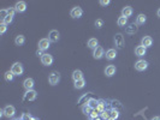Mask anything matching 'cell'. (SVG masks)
Segmentation results:
<instances>
[{
    "mask_svg": "<svg viewBox=\"0 0 160 120\" xmlns=\"http://www.w3.org/2000/svg\"><path fill=\"white\" fill-rule=\"evenodd\" d=\"M114 45L117 46L118 49H123L124 48V45H125V40H124V36L123 34L120 32H117L114 35Z\"/></svg>",
    "mask_w": 160,
    "mask_h": 120,
    "instance_id": "obj_1",
    "label": "cell"
},
{
    "mask_svg": "<svg viewBox=\"0 0 160 120\" xmlns=\"http://www.w3.org/2000/svg\"><path fill=\"white\" fill-rule=\"evenodd\" d=\"M59 82H60V73L57 72V71L51 72L50 76H48V83L51 85H57Z\"/></svg>",
    "mask_w": 160,
    "mask_h": 120,
    "instance_id": "obj_2",
    "label": "cell"
},
{
    "mask_svg": "<svg viewBox=\"0 0 160 120\" xmlns=\"http://www.w3.org/2000/svg\"><path fill=\"white\" fill-rule=\"evenodd\" d=\"M14 76H22L23 72H24V69H23V65L21 63H14L12 66H11V70H10Z\"/></svg>",
    "mask_w": 160,
    "mask_h": 120,
    "instance_id": "obj_3",
    "label": "cell"
},
{
    "mask_svg": "<svg viewBox=\"0 0 160 120\" xmlns=\"http://www.w3.org/2000/svg\"><path fill=\"white\" fill-rule=\"evenodd\" d=\"M14 113H16V109L13 106L8 105L6 106L4 109H2V115H5L6 118H13L14 117Z\"/></svg>",
    "mask_w": 160,
    "mask_h": 120,
    "instance_id": "obj_4",
    "label": "cell"
},
{
    "mask_svg": "<svg viewBox=\"0 0 160 120\" xmlns=\"http://www.w3.org/2000/svg\"><path fill=\"white\" fill-rule=\"evenodd\" d=\"M41 64L45 65V66H51L53 64V57L48 53H45L42 57H41Z\"/></svg>",
    "mask_w": 160,
    "mask_h": 120,
    "instance_id": "obj_5",
    "label": "cell"
},
{
    "mask_svg": "<svg viewBox=\"0 0 160 120\" xmlns=\"http://www.w3.org/2000/svg\"><path fill=\"white\" fill-rule=\"evenodd\" d=\"M135 69H136L137 71H140V72L147 70V69H148V61L142 60V59H141V60H137V61L135 63Z\"/></svg>",
    "mask_w": 160,
    "mask_h": 120,
    "instance_id": "obj_6",
    "label": "cell"
},
{
    "mask_svg": "<svg viewBox=\"0 0 160 120\" xmlns=\"http://www.w3.org/2000/svg\"><path fill=\"white\" fill-rule=\"evenodd\" d=\"M36 97H37V93L35 90H28V91H25L23 100L24 101H35Z\"/></svg>",
    "mask_w": 160,
    "mask_h": 120,
    "instance_id": "obj_7",
    "label": "cell"
},
{
    "mask_svg": "<svg viewBox=\"0 0 160 120\" xmlns=\"http://www.w3.org/2000/svg\"><path fill=\"white\" fill-rule=\"evenodd\" d=\"M59 38H60V34H59V31H58V30L53 29V30H51V31H50V34H48V40H50L51 42L56 43V42H58V41H59Z\"/></svg>",
    "mask_w": 160,
    "mask_h": 120,
    "instance_id": "obj_8",
    "label": "cell"
},
{
    "mask_svg": "<svg viewBox=\"0 0 160 120\" xmlns=\"http://www.w3.org/2000/svg\"><path fill=\"white\" fill-rule=\"evenodd\" d=\"M104 55H105V52H104V48H102L101 46H98V47L93 51V58L96 59V60L101 59Z\"/></svg>",
    "mask_w": 160,
    "mask_h": 120,
    "instance_id": "obj_9",
    "label": "cell"
},
{
    "mask_svg": "<svg viewBox=\"0 0 160 120\" xmlns=\"http://www.w3.org/2000/svg\"><path fill=\"white\" fill-rule=\"evenodd\" d=\"M82 14H83V10L81 8L80 6H75V7L70 11V16H71L72 18H81Z\"/></svg>",
    "mask_w": 160,
    "mask_h": 120,
    "instance_id": "obj_10",
    "label": "cell"
},
{
    "mask_svg": "<svg viewBox=\"0 0 160 120\" xmlns=\"http://www.w3.org/2000/svg\"><path fill=\"white\" fill-rule=\"evenodd\" d=\"M13 7H14L16 12H18V13H23V12H25V10H27V4H25L24 1H17L16 5H14Z\"/></svg>",
    "mask_w": 160,
    "mask_h": 120,
    "instance_id": "obj_11",
    "label": "cell"
},
{
    "mask_svg": "<svg viewBox=\"0 0 160 120\" xmlns=\"http://www.w3.org/2000/svg\"><path fill=\"white\" fill-rule=\"evenodd\" d=\"M50 46H51V41H50L48 38H41V40L39 41V49H41V51L48 49Z\"/></svg>",
    "mask_w": 160,
    "mask_h": 120,
    "instance_id": "obj_12",
    "label": "cell"
},
{
    "mask_svg": "<svg viewBox=\"0 0 160 120\" xmlns=\"http://www.w3.org/2000/svg\"><path fill=\"white\" fill-rule=\"evenodd\" d=\"M34 85H35V82H34V79L33 78H27V79H24V82H23V87H24V89L28 91V90H34Z\"/></svg>",
    "mask_w": 160,
    "mask_h": 120,
    "instance_id": "obj_13",
    "label": "cell"
},
{
    "mask_svg": "<svg viewBox=\"0 0 160 120\" xmlns=\"http://www.w3.org/2000/svg\"><path fill=\"white\" fill-rule=\"evenodd\" d=\"M141 45L145 47V48H149L152 47L153 45V38L151 36H143L142 40H141Z\"/></svg>",
    "mask_w": 160,
    "mask_h": 120,
    "instance_id": "obj_14",
    "label": "cell"
},
{
    "mask_svg": "<svg viewBox=\"0 0 160 120\" xmlns=\"http://www.w3.org/2000/svg\"><path fill=\"white\" fill-rule=\"evenodd\" d=\"M146 53H147V48H145L142 45H140V46H137L136 48H135V55L136 57H143V55H146Z\"/></svg>",
    "mask_w": 160,
    "mask_h": 120,
    "instance_id": "obj_15",
    "label": "cell"
},
{
    "mask_svg": "<svg viewBox=\"0 0 160 120\" xmlns=\"http://www.w3.org/2000/svg\"><path fill=\"white\" fill-rule=\"evenodd\" d=\"M105 75H106L107 77L114 76V75H116V66H114V65H108V66H106V69H105Z\"/></svg>",
    "mask_w": 160,
    "mask_h": 120,
    "instance_id": "obj_16",
    "label": "cell"
},
{
    "mask_svg": "<svg viewBox=\"0 0 160 120\" xmlns=\"http://www.w3.org/2000/svg\"><path fill=\"white\" fill-rule=\"evenodd\" d=\"M133 12H134V10H133L131 6H125V7H123V10H122V16L125 17V18H129V17L133 14Z\"/></svg>",
    "mask_w": 160,
    "mask_h": 120,
    "instance_id": "obj_17",
    "label": "cell"
},
{
    "mask_svg": "<svg viewBox=\"0 0 160 120\" xmlns=\"http://www.w3.org/2000/svg\"><path fill=\"white\" fill-rule=\"evenodd\" d=\"M105 57H106V59H107V60H114V59H116V57H117V51H116V49H113V48H111V49H108V51L106 52Z\"/></svg>",
    "mask_w": 160,
    "mask_h": 120,
    "instance_id": "obj_18",
    "label": "cell"
},
{
    "mask_svg": "<svg viewBox=\"0 0 160 120\" xmlns=\"http://www.w3.org/2000/svg\"><path fill=\"white\" fill-rule=\"evenodd\" d=\"M72 79H74V82H77V81L83 79V72L81 70H75L72 72Z\"/></svg>",
    "mask_w": 160,
    "mask_h": 120,
    "instance_id": "obj_19",
    "label": "cell"
},
{
    "mask_svg": "<svg viewBox=\"0 0 160 120\" xmlns=\"http://www.w3.org/2000/svg\"><path fill=\"white\" fill-rule=\"evenodd\" d=\"M87 46H88L90 49H93V51H94V49H95V48L99 46V41H98L96 38H94V37H93V38H89V40H88V43H87Z\"/></svg>",
    "mask_w": 160,
    "mask_h": 120,
    "instance_id": "obj_20",
    "label": "cell"
},
{
    "mask_svg": "<svg viewBox=\"0 0 160 120\" xmlns=\"http://www.w3.org/2000/svg\"><path fill=\"white\" fill-rule=\"evenodd\" d=\"M146 20H147L146 14L140 13V14L136 17V25H142V24H145V23H146Z\"/></svg>",
    "mask_w": 160,
    "mask_h": 120,
    "instance_id": "obj_21",
    "label": "cell"
},
{
    "mask_svg": "<svg viewBox=\"0 0 160 120\" xmlns=\"http://www.w3.org/2000/svg\"><path fill=\"white\" fill-rule=\"evenodd\" d=\"M24 42H25V37H24V35H18V36H16V38H14V43H16V46H23Z\"/></svg>",
    "mask_w": 160,
    "mask_h": 120,
    "instance_id": "obj_22",
    "label": "cell"
},
{
    "mask_svg": "<svg viewBox=\"0 0 160 120\" xmlns=\"http://www.w3.org/2000/svg\"><path fill=\"white\" fill-rule=\"evenodd\" d=\"M96 111L101 114L104 111H106V103L104 100H99V103H98V107H96Z\"/></svg>",
    "mask_w": 160,
    "mask_h": 120,
    "instance_id": "obj_23",
    "label": "cell"
},
{
    "mask_svg": "<svg viewBox=\"0 0 160 120\" xmlns=\"http://www.w3.org/2000/svg\"><path fill=\"white\" fill-rule=\"evenodd\" d=\"M85 87V79H81V81H77V82H74V88L75 89H83Z\"/></svg>",
    "mask_w": 160,
    "mask_h": 120,
    "instance_id": "obj_24",
    "label": "cell"
},
{
    "mask_svg": "<svg viewBox=\"0 0 160 120\" xmlns=\"http://www.w3.org/2000/svg\"><path fill=\"white\" fill-rule=\"evenodd\" d=\"M117 24H118V26H120V28L126 26V24H128V18L120 16V17L118 18V20H117Z\"/></svg>",
    "mask_w": 160,
    "mask_h": 120,
    "instance_id": "obj_25",
    "label": "cell"
},
{
    "mask_svg": "<svg viewBox=\"0 0 160 120\" xmlns=\"http://www.w3.org/2000/svg\"><path fill=\"white\" fill-rule=\"evenodd\" d=\"M98 103H99V101H96L95 99H89V100L87 101V105H88L90 108H93V109H96Z\"/></svg>",
    "mask_w": 160,
    "mask_h": 120,
    "instance_id": "obj_26",
    "label": "cell"
},
{
    "mask_svg": "<svg viewBox=\"0 0 160 120\" xmlns=\"http://www.w3.org/2000/svg\"><path fill=\"white\" fill-rule=\"evenodd\" d=\"M93 111H94V109H93V108H90V107H89L87 103L82 106V112H83L85 115H90V114L93 113Z\"/></svg>",
    "mask_w": 160,
    "mask_h": 120,
    "instance_id": "obj_27",
    "label": "cell"
},
{
    "mask_svg": "<svg viewBox=\"0 0 160 120\" xmlns=\"http://www.w3.org/2000/svg\"><path fill=\"white\" fill-rule=\"evenodd\" d=\"M126 32H128V34H135V32H137V26H136V24L134 23V24H130L129 26H126Z\"/></svg>",
    "mask_w": 160,
    "mask_h": 120,
    "instance_id": "obj_28",
    "label": "cell"
},
{
    "mask_svg": "<svg viewBox=\"0 0 160 120\" xmlns=\"http://www.w3.org/2000/svg\"><path fill=\"white\" fill-rule=\"evenodd\" d=\"M4 77H5V81H6V82H12V81H13L14 75H13L11 71H6V72H5V75H4Z\"/></svg>",
    "mask_w": 160,
    "mask_h": 120,
    "instance_id": "obj_29",
    "label": "cell"
},
{
    "mask_svg": "<svg viewBox=\"0 0 160 120\" xmlns=\"http://www.w3.org/2000/svg\"><path fill=\"white\" fill-rule=\"evenodd\" d=\"M118 118H119V112H118V109L112 108V109H111V118H110V119L117 120Z\"/></svg>",
    "mask_w": 160,
    "mask_h": 120,
    "instance_id": "obj_30",
    "label": "cell"
},
{
    "mask_svg": "<svg viewBox=\"0 0 160 120\" xmlns=\"http://www.w3.org/2000/svg\"><path fill=\"white\" fill-rule=\"evenodd\" d=\"M100 115H101V118L104 120H110V118H111V111H104Z\"/></svg>",
    "mask_w": 160,
    "mask_h": 120,
    "instance_id": "obj_31",
    "label": "cell"
},
{
    "mask_svg": "<svg viewBox=\"0 0 160 120\" xmlns=\"http://www.w3.org/2000/svg\"><path fill=\"white\" fill-rule=\"evenodd\" d=\"M12 20H13V16L7 14V17H6L4 20H1V23H4V24H6V25H8L10 23H12Z\"/></svg>",
    "mask_w": 160,
    "mask_h": 120,
    "instance_id": "obj_32",
    "label": "cell"
},
{
    "mask_svg": "<svg viewBox=\"0 0 160 120\" xmlns=\"http://www.w3.org/2000/svg\"><path fill=\"white\" fill-rule=\"evenodd\" d=\"M94 24H95V28H96V29H101V28L104 26V20H102V19H96Z\"/></svg>",
    "mask_w": 160,
    "mask_h": 120,
    "instance_id": "obj_33",
    "label": "cell"
},
{
    "mask_svg": "<svg viewBox=\"0 0 160 120\" xmlns=\"http://www.w3.org/2000/svg\"><path fill=\"white\" fill-rule=\"evenodd\" d=\"M6 30H7V25L4 24V23H1V24H0V34L4 35V34L6 32Z\"/></svg>",
    "mask_w": 160,
    "mask_h": 120,
    "instance_id": "obj_34",
    "label": "cell"
},
{
    "mask_svg": "<svg viewBox=\"0 0 160 120\" xmlns=\"http://www.w3.org/2000/svg\"><path fill=\"white\" fill-rule=\"evenodd\" d=\"M99 115H100V113H99V112H98L96 109H94V111H93V113H91V114H90L89 117H90L91 119L94 120V119H98V118H99Z\"/></svg>",
    "mask_w": 160,
    "mask_h": 120,
    "instance_id": "obj_35",
    "label": "cell"
},
{
    "mask_svg": "<svg viewBox=\"0 0 160 120\" xmlns=\"http://www.w3.org/2000/svg\"><path fill=\"white\" fill-rule=\"evenodd\" d=\"M7 14H8V13H7V10H1V11H0V17H1V20H4V19L7 17Z\"/></svg>",
    "mask_w": 160,
    "mask_h": 120,
    "instance_id": "obj_36",
    "label": "cell"
},
{
    "mask_svg": "<svg viewBox=\"0 0 160 120\" xmlns=\"http://www.w3.org/2000/svg\"><path fill=\"white\" fill-rule=\"evenodd\" d=\"M33 119V117L29 114V113H24L22 117H21V120H31Z\"/></svg>",
    "mask_w": 160,
    "mask_h": 120,
    "instance_id": "obj_37",
    "label": "cell"
},
{
    "mask_svg": "<svg viewBox=\"0 0 160 120\" xmlns=\"http://www.w3.org/2000/svg\"><path fill=\"white\" fill-rule=\"evenodd\" d=\"M14 12H16L14 7H10V8H7V13H8L10 16H13V17H14Z\"/></svg>",
    "mask_w": 160,
    "mask_h": 120,
    "instance_id": "obj_38",
    "label": "cell"
},
{
    "mask_svg": "<svg viewBox=\"0 0 160 120\" xmlns=\"http://www.w3.org/2000/svg\"><path fill=\"white\" fill-rule=\"evenodd\" d=\"M110 0H101L100 1V5H102V6H107V5H110Z\"/></svg>",
    "mask_w": 160,
    "mask_h": 120,
    "instance_id": "obj_39",
    "label": "cell"
},
{
    "mask_svg": "<svg viewBox=\"0 0 160 120\" xmlns=\"http://www.w3.org/2000/svg\"><path fill=\"white\" fill-rule=\"evenodd\" d=\"M43 54H45L43 51H41V49H37V51H36V55H37V57H42Z\"/></svg>",
    "mask_w": 160,
    "mask_h": 120,
    "instance_id": "obj_40",
    "label": "cell"
},
{
    "mask_svg": "<svg viewBox=\"0 0 160 120\" xmlns=\"http://www.w3.org/2000/svg\"><path fill=\"white\" fill-rule=\"evenodd\" d=\"M157 16H158V17L160 18V7L158 8V11H157Z\"/></svg>",
    "mask_w": 160,
    "mask_h": 120,
    "instance_id": "obj_41",
    "label": "cell"
},
{
    "mask_svg": "<svg viewBox=\"0 0 160 120\" xmlns=\"http://www.w3.org/2000/svg\"><path fill=\"white\" fill-rule=\"evenodd\" d=\"M152 120H160V117H154V118H152Z\"/></svg>",
    "mask_w": 160,
    "mask_h": 120,
    "instance_id": "obj_42",
    "label": "cell"
},
{
    "mask_svg": "<svg viewBox=\"0 0 160 120\" xmlns=\"http://www.w3.org/2000/svg\"><path fill=\"white\" fill-rule=\"evenodd\" d=\"M31 120H39V119H36V118H33Z\"/></svg>",
    "mask_w": 160,
    "mask_h": 120,
    "instance_id": "obj_43",
    "label": "cell"
}]
</instances>
